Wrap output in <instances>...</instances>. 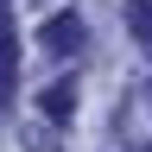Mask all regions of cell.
I'll list each match as a JSON object with an SVG mask.
<instances>
[{
  "instance_id": "6da1fadb",
  "label": "cell",
  "mask_w": 152,
  "mask_h": 152,
  "mask_svg": "<svg viewBox=\"0 0 152 152\" xmlns=\"http://www.w3.org/2000/svg\"><path fill=\"white\" fill-rule=\"evenodd\" d=\"M38 45H45L51 57H70V51H83V19H76V13H51L45 26H38Z\"/></svg>"
},
{
  "instance_id": "7a4b0ae2",
  "label": "cell",
  "mask_w": 152,
  "mask_h": 152,
  "mask_svg": "<svg viewBox=\"0 0 152 152\" xmlns=\"http://www.w3.org/2000/svg\"><path fill=\"white\" fill-rule=\"evenodd\" d=\"M38 108H45V121H70V114H76V83H70V76H57V83L38 95Z\"/></svg>"
},
{
  "instance_id": "3957f363",
  "label": "cell",
  "mask_w": 152,
  "mask_h": 152,
  "mask_svg": "<svg viewBox=\"0 0 152 152\" xmlns=\"http://www.w3.org/2000/svg\"><path fill=\"white\" fill-rule=\"evenodd\" d=\"M127 32L140 38V51L152 57V0H133V7H127Z\"/></svg>"
}]
</instances>
